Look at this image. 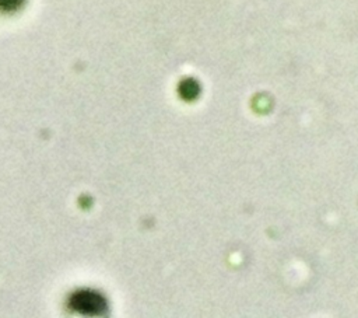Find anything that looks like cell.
<instances>
[{"mask_svg":"<svg viewBox=\"0 0 358 318\" xmlns=\"http://www.w3.org/2000/svg\"><path fill=\"white\" fill-rule=\"evenodd\" d=\"M69 308L83 315H99L106 311V301L95 290L83 289L70 296Z\"/></svg>","mask_w":358,"mask_h":318,"instance_id":"6da1fadb","label":"cell"}]
</instances>
